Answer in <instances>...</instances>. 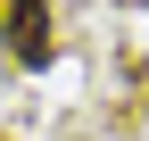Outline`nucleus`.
I'll return each mask as SVG.
<instances>
[{
    "instance_id": "1",
    "label": "nucleus",
    "mask_w": 149,
    "mask_h": 141,
    "mask_svg": "<svg viewBox=\"0 0 149 141\" xmlns=\"http://www.w3.org/2000/svg\"><path fill=\"white\" fill-rule=\"evenodd\" d=\"M8 58L17 66L50 58V0H8Z\"/></svg>"
}]
</instances>
